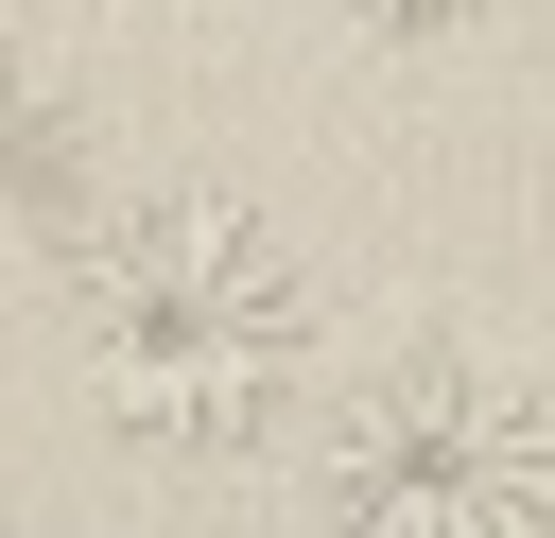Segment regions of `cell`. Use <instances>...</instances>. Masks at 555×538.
<instances>
[{"mask_svg":"<svg viewBox=\"0 0 555 538\" xmlns=\"http://www.w3.org/2000/svg\"><path fill=\"white\" fill-rule=\"evenodd\" d=\"M69 364L121 451H278L312 399V260L243 191H121L69 260Z\"/></svg>","mask_w":555,"mask_h":538,"instance_id":"obj_1","label":"cell"},{"mask_svg":"<svg viewBox=\"0 0 555 538\" xmlns=\"http://www.w3.org/2000/svg\"><path fill=\"white\" fill-rule=\"evenodd\" d=\"M330 538H555V399L486 347H399L312 417Z\"/></svg>","mask_w":555,"mask_h":538,"instance_id":"obj_2","label":"cell"},{"mask_svg":"<svg viewBox=\"0 0 555 538\" xmlns=\"http://www.w3.org/2000/svg\"><path fill=\"white\" fill-rule=\"evenodd\" d=\"M364 35H468V17H503V0H347Z\"/></svg>","mask_w":555,"mask_h":538,"instance_id":"obj_3","label":"cell"}]
</instances>
